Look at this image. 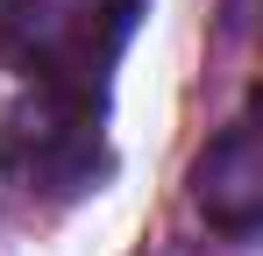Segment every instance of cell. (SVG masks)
Returning <instances> with one entry per match:
<instances>
[{"label":"cell","instance_id":"3957f363","mask_svg":"<svg viewBox=\"0 0 263 256\" xmlns=\"http://www.w3.org/2000/svg\"><path fill=\"white\" fill-rule=\"evenodd\" d=\"M192 207L214 235H249L263 221V135L256 121H228L192 164Z\"/></svg>","mask_w":263,"mask_h":256},{"label":"cell","instance_id":"6da1fadb","mask_svg":"<svg viewBox=\"0 0 263 256\" xmlns=\"http://www.w3.org/2000/svg\"><path fill=\"white\" fill-rule=\"evenodd\" d=\"M0 171L22 192L43 199H71L107 178V135H100V107L92 93H64V85H36L0 114Z\"/></svg>","mask_w":263,"mask_h":256},{"label":"cell","instance_id":"277c9868","mask_svg":"<svg viewBox=\"0 0 263 256\" xmlns=\"http://www.w3.org/2000/svg\"><path fill=\"white\" fill-rule=\"evenodd\" d=\"M128 7H142V0H128Z\"/></svg>","mask_w":263,"mask_h":256},{"label":"cell","instance_id":"7a4b0ae2","mask_svg":"<svg viewBox=\"0 0 263 256\" xmlns=\"http://www.w3.org/2000/svg\"><path fill=\"white\" fill-rule=\"evenodd\" d=\"M135 29L128 0H0V50L43 85L92 93Z\"/></svg>","mask_w":263,"mask_h":256}]
</instances>
